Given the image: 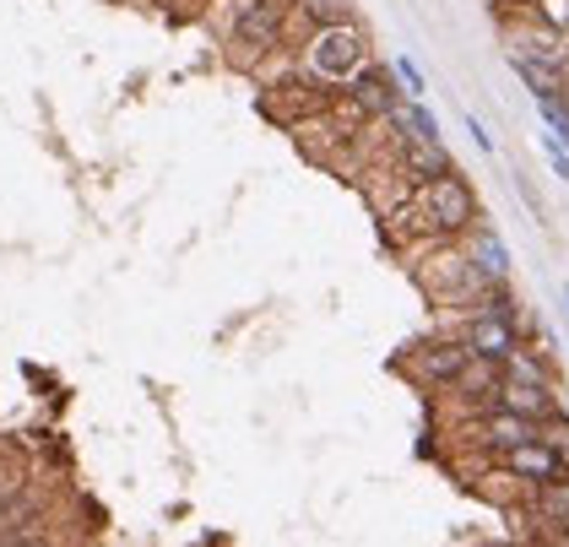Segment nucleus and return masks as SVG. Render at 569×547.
I'll return each mask as SVG.
<instances>
[{
  "mask_svg": "<svg viewBox=\"0 0 569 547\" xmlns=\"http://www.w3.org/2000/svg\"><path fill=\"white\" fill-rule=\"evenodd\" d=\"M348 92H352V103H358L363 115H386V120H391L396 109H401L396 77L386 71V66H358V71L348 77Z\"/></svg>",
  "mask_w": 569,
  "mask_h": 547,
  "instance_id": "obj_5",
  "label": "nucleus"
},
{
  "mask_svg": "<svg viewBox=\"0 0 569 547\" xmlns=\"http://www.w3.org/2000/svg\"><path fill=\"white\" fill-rule=\"evenodd\" d=\"M467 364H472L467 341H435V347H423V358H418V375L429 379V385H456Z\"/></svg>",
  "mask_w": 569,
  "mask_h": 547,
  "instance_id": "obj_8",
  "label": "nucleus"
},
{
  "mask_svg": "<svg viewBox=\"0 0 569 547\" xmlns=\"http://www.w3.org/2000/svg\"><path fill=\"white\" fill-rule=\"evenodd\" d=\"M499 407H510V412H521V418H537L548 422L559 412V401H553V385H531V379H505L499 390Z\"/></svg>",
  "mask_w": 569,
  "mask_h": 547,
  "instance_id": "obj_7",
  "label": "nucleus"
},
{
  "mask_svg": "<svg viewBox=\"0 0 569 547\" xmlns=\"http://www.w3.org/2000/svg\"><path fill=\"white\" fill-rule=\"evenodd\" d=\"M516 71H521V82L531 87V92H537V98H553V92H559V82H565V77H559V66H553V60H548V66H542V60H531V54H516Z\"/></svg>",
  "mask_w": 569,
  "mask_h": 547,
  "instance_id": "obj_12",
  "label": "nucleus"
},
{
  "mask_svg": "<svg viewBox=\"0 0 569 547\" xmlns=\"http://www.w3.org/2000/svg\"><path fill=\"white\" fill-rule=\"evenodd\" d=\"M482 439H488L493 450H516V445H526V439H542V422L521 418V412H510V407H499V412L482 418Z\"/></svg>",
  "mask_w": 569,
  "mask_h": 547,
  "instance_id": "obj_9",
  "label": "nucleus"
},
{
  "mask_svg": "<svg viewBox=\"0 0 569 547\" xmlns=\"http://www.w3.org/2000/svg\"><path fill=\"white\" fill-rule=\"evenodd\" d=\"M309 66L326 77V82H348L352 71L363 66V33L352 22H326L315 43H309Z\"/></svg>",
  "mask_w": 569,
  "mask_h": 547,
  "instance_id": "obj_1",
  "label": "nucleus"
},
{
  "mask_svg": "<svg viewBox=\"0 0 569 547\" xmlns=\"http://www.w3.org/2000/svg\"><path fill=\"white\" fill-rule=\"evenodd\" d=\"M396 82L407 87V98H423L429 87H423V77H418V66L407 60V54H396Z\"/></svg>",
  "mask_w": 569,
  "mask_h": 547,
  "instance_id": "obj_14",
  "label": "nucleus"
},
{
  "mask_svg": "<svg viewBox=\"0 0 569 547\" xmlns=\"http://www.w3.org/2000/svg\"><path fill=\"white\" fill-rule=\"evenodd\" d=\"M542 152H548V163L559 169V179H569V158H565V152H559V141H553V136L542 141Z\"/></svg>",
  "mask_w": 569,
  "mask_h": 547,
  "instance_id": "obj_16",
  "label": "nucleus"
},
{
  "mask_svg": "<svg viewBox=\"0 0 569 547\" xmlns=\"http://www.w3.org/2000/svg\"><path fill=\"white\" fill-rule=\"evenodd\" d=\"M537 109H542L548 130H559V141H569V115H565V103H553V98H537Z\"/></svg>",
  "mask_w": 569,
  "mask_h": 547,
  "instance_id": "obj_15",
  "label": "nucleus"
},
{
  "mask_svg": "<svg viewBox=\"0 0 569 547\" xmlns=\"http://www.w3.org/2000/svg\"><path fill=\"white\" fill-rule=\"evenodd\" d=\"M282 6L277 0H250V6H239V17H233V39L239 43H256V49H277L282 43Z\"/></svg>",
  "mask_w": 569,
  "mask_h": 547,
  "instance_id": "obj_6",
  "label": "nucleus"
},
{
  "mask_svg": "<svg viewBox=\"0 0 569 547\" xmlns=\"http://www.w3.org/2000/svg\"><path fill=\"white\" fill-rule=\"evenodd\" d=\"M423 211H429V222H435L439 233H467L478 222V201L456 179V169L439 173V179H423Z\"/></svg>",
  "mask_w": 569,
  "mask_h": 547,
  "instance_id": "obj_2",
  "label": "nucleus"
},
{
  "mask_svg": "<svg viewBox=\"0 0 569 547\" xmlns=\"http://www.w3.org/2000/svg\"><path fill=\"white\" fill-rule=\"evenodd\" d=\"M537 17H542L553 33H569V0H537Z\"/></svg>",
  "mask_w": 569,
  "mask_h": 547,
  "instance_id": "obj_13",
  "label": "nucleus"
},
{
  "mask_svg": "<svg viewBox=\"0 0 569 547\" xmlns=\"http://www.w3.org/2000/svg\"><path fill=\"white\" fill-rule=\"evenodd\" d=\"M516 347H521V337H516V320H510V315H488V309H482L478 320L467 326V352H472L478 364H505Z\"/></svg>",
  "mask_w": 569,
  "mask_h": 547,
  "instance_id": "obj_4",
  "label": "nucleus"
},
{
  "mask_svg": "<svg viewBox=\"0 0 569 547\" xmlns=\"http://www.w3.org/2000/svg\"><path fill=\"white\" fill-rule=\"evenodd\" d=\"M407 173L423 185V179H439L450 173V152L439 141H423V136H407Z\"/></svg>",
  "mask_w": 569,
  "mask_h": 547,
  "instance_id": "obj_10",
  "label": "nucleus"
},
{
  "mask_svg": "<svg viewBox=\"0 0 569 547\" xmlns=\"http://www.w3.org/2000/svg\"><path fill=\"white\" fill-rule=\"evenodd\" d=\"M472 266H478L482 277H493V282H505V277H510V255H505V245H499L488 228L472 233Z\"/></svg>",
  "mask_w": 569,
  "mask_h": 547,
  "instance_id": "obj_11",
  "label": "nucleus"
},
{
  "mask_svg": "<svg viewBox=\"0 0 569 547\" xmlns=\"http://www.w3.org/2000/svg\"><path fill=\"white\" fill-rule=\"evenodd\" d=\"M467 130H472V141H478L482 152H493V136H488V130H482L478 120H472V115H467Z\"/></svg>",
  "mask_w": 569,
  "mask_h": 547,
  "instance_id": "obj_17",
  "label": "nucleus"
},
{
  "mask_svg": "<svg viewBox=\"0 0 569 547\" xmlns=\"http://www.w3.org/2000/svg\"><path fill=\"white\" fill-rule=\"evenodd\" d=\"M505 471H516L526 483H569V461L559 456V439H526L516 450H505Z\"/></svg>",
  "mask_w": 569,
  "mask_h": 547,
  "instance_id": "obj_3",
  "label": "nucleus"
},
{
  "mask_svg": "<svg viewBox=\"0 0 569 547\" xmlns=\"http://www.w3.org/2000/svg\"><path fill=\"white\" fill-rule=\"evenodd\" d=\"M565 304H569V288H565Z\"/></svg>",
  "mask_w": 569,
  "mask_h": 547,
  "instance_id": "obj_20",
  "label": "nucleus"
},
{
  "mask_svg": "<svg viewBox=\"0 0 569 547\" xmlns=\"http://www.w3.org/2000/svg\"><path fill=\"white\" fill-rule=\"evenodd\" d=\"M559 103H565V115H569V82H559Z\"/></svg>",
  "mask_w": 569,
  "mask_h": 547,
  "instance_id": "obj_19",
  "label": "nucleus"
},
{
  "mask_svg": "<svg viewBox=\"0 0 569 547\" xmlns=\"http://www.w3.org/2000/svg\"><path fill=\"white\" fill-rule=\"evenodd\" d=\"M17 494V483H0V509H6V499Z\"/></svg>",
  "mask_w": 569,
  "mask_h": 547,
  "instance_id": "obj_18",
  "label": "nucleus"
}]
</instances>
